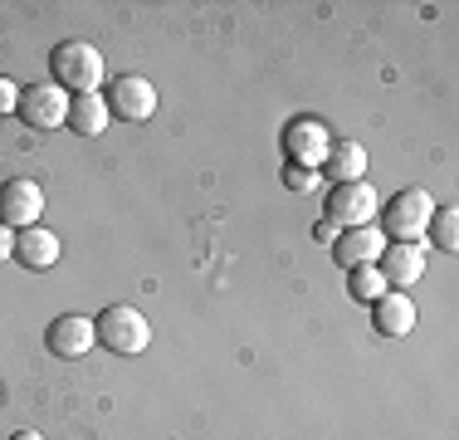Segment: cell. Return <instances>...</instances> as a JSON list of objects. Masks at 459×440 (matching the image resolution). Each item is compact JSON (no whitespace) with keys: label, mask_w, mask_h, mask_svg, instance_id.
<instances>
[{"label":"cell","mask_w":459,"mask_h":440,"mask_svg":"<svg viewBox=\"0 0 459 440\" xmlns=\"http://www.w3.org/2000/svg\"><path fill=\"white\" fill-rule=\"evenodd\" d=\"M318 181H323L318 167H299V162H289V167H283V186H289V191H313Z\"/></svg>","instance_id":"ac0fdd59"},{"label":"cell","mask_w":459,"mask_h":440,"mask_svg":"<svg viewBox=\"0 0 459 440\" xmlns=\"http://www.w3.org/2000/svg\"><path fill=\"white\" fill-rule=\"evenodd\" d=\"M59 235L45 225H30V230H15V260L25 264V269H54L59 264Z\"/></svg>","instance_id":"4fadbf2b"},{"label":"cell","mask_w":459,"mask_h":440,"mask_svg":"<svg viewBox=\"0 0 459 440\" xmlns=\"http://www.w3.org/2000/svg\"><path fill=\"white\" fill-rule=\"evenodd\" d=\"M10 440H45V436H39V431H15Z\"/></svg>","instance_id":"7402d4cb"},{"label":"cell","mask_w":459,"mask_h":440,"mask_svg":"<svg viewBox=\"0 0 459 440\" xmlns=\"http://www.w3.org/2000/svg\"><path fill=\"white\" fill-rule=\"evenodd\" d=\"M20 123L25 128H64L69 123V93L64 88H54V84H30V88H20Z\"/></svg>","instance_id":"52a82bcc"},{"label":"cell","mask_w":459,"mask_h":440,"mask_svg":"<svg viewBox=\"0 0 459 440\" xmlns=\"http://www.w3.org/2000/svg\"><path fill=\"white\" fill-rule=\"evenodd\" d=\"M39 216H45V191H39V181H30V176L0 181V225L30 230V225H39Z\"/></svg>","instance_id":"8992f818"},{"label":"cell","mask_w":459,"mask_h":440,"mask_svg":"<svg viewBox=\"0 0 459 440\" xmlns=\"http://www.w3.org/2000/svg\"><path fill=\"white\" fill-rule=\"evenodd\" d=\"M318 172H327L333 181H367V147L352 137H333Z\"/></svg>","instance_id":"5bb4252c"},{"label":"cell","mask_w":459,"mask_h":440,"mask_svg":"<svg viewBox=\"0 0 459 440\" xmlns=\"http://www.w3.org/2000/svg\"><path fill=\"white\" fill-rule=\"evenodd\" d=\"M5 260H15V230L0 225V264H5Z\"/></svg>","instance_id":"44dd1931"},{"label":"cell","mask_w":459,"mask_h":440,"mask_svg":"<svg viewBox=\"0 0 459 440\" xmlns=\"http://www.w3.org/2000/svg\"><path fill=\"white\" fill-rule=\"evenodd\" d=\"M371 323H377L381 338H406L415 328V299L406 289H386L377 304H371Z\"/></svg>","instance_id":"8fae6325"},{"label":"cell","mask_w":459,"mask_h":440,"mask_svg":"<svg viewBox=\"0 0 459 440\" xmlns=\"http://www.w3.org/2000/svg\"><path fill=\"white\" fill-rule=\"evenodd\" d=\"M425 235H430L435 250L455 255V250H459V211H455V206H435V216H430V225H425Z\"/></svg>","instance_id":"2e32d148"},{"label":"cell","mask_w":459,"mask_h":440,"mask_svg":"<svg viewBox=\"0 0 459 440\" xmlns=\"http://www.w3.org/2000/svg\"><path fill=\"white\" fill-rule=\"evenodd\" d=\"M103 103H108V113L123 118V123H147V118L157 113V88L142 79V74H117V79L108 84Z\"/></svg>","instance_id":"5b68a950"},{"label":"cell","mask_w":459,"mask_h":440,"mask_svg":"<svg viewBox=\"0 0 459 440\" xmlns=\"http://www.w3.org/2000/svg\"><path fill=\"white\" fill-rule=\"evenodd\" d=\"M337 235H342V230H337L333 220H318V225H313V240H318V245H333Z\"/></svg>","instance_id":"ffe728a7"},{"label":"cell","mask_w":459,"mask_h":440,"mask_svg":"<svg viewBox=\"0 0 459 440\" xmlns=\"http://www.w3.org/2000/svg\"><path fill=\"white\" fill-rule=\"evenodd\" d=\"M108 123H113V113H108L103 93H79L69 98V123L74 132H83V137H98V132H108Z\"/></svg>","instance_id":"9a60e30c"},{"label":"cell","mask_w":459,"mask_h":440,"mask_svg":"<svg viewBox=\"0 0 459 440\" xmlns=\"http://www.w3.org/2000/svg\"><path fill=\"white\" fill-rule=\"evenodd\" d=\"M93 343H98L93 318H83V313H59V318L45 328V348L54 352V357H64V362H79Z\"/></svg>","instance_id":"9c48e42d"},{"label":"cell","mask_w":459,"mask_h":440,"mask_svg":"<svg viewBox=\"0 0 459 440\" xmlns=\"http://www.w3.org/2000/svg\"><path fill=\"white\" fill-rule=\"evenodd\" d=\"M327 142H333V132H327L318 118H293V123L283 128V157L299 162V167H323Z\"/></svg>","instance_id":"ba28073f"},{"label":"cell","mask_w":459,"mask_h":440,"mask_svg":"<svg viewBox=\"0 0 459 440\" xmlns=\"http://www.w3.org/2000/svg\"><path fill=\"white\" fill-rule=\"evenodd\" d=\"M108 79V64H103V49H93L89 40H64L49 49V84L64 88L69 98L79 93H98Z\"/></svg>","instance_id":"6da1fadb"},{"label":"cell","mask_w":459,"mask_h":440,"mask_svg":"<svg viewBox=\"0 0 459 440\" xmlns=\"http://www.w3.org/2000/svg\"><path fill=\"white\" fill-rule=\"evenodd\" d=\"M386 245L391 240L381 235L377 225H352V230H342V235L333 240V260L342 264V269H362V264H377Z\"/></svg>","instance_id":"30bf717a"},{"label":"cell","mask_w":459,"mask_h":440,"mask_svg":"<svg viewBox=\"0 0 459 440\" xmlns=\"http://www.w3.org/2000/svg\"><path fill=\"white\" fill-rule=\"evenodd\" d=\"M93 333H98V343L108 352H117V357H137V352L152 348V323L133 304H108L103 313L93 318Z\"/></svg>","instance_id":"7a4b0ae2"},{"label":"cell","mask_w":459,"mask_h":440,"mask_svg":"<svg viewBox=\"0 0 459 440\" xmlns=\"http://www.w3.org/2000/svg\"><path fill=\"white\" fill-rule=\"evenodd\" d=\"M377 269H381V279L386 284H420V274H425V245L420 240H396V245H386L381 250V260H377Z\"/></svg>","instance_id":"7c38bea8"},{"label":"cell","mask_w":459,"mask_h":440,"mask_svg":"<svg viewBox=\"0 0 459 440\" xmlns=\"http://www.w3.org/2000/svg\"><path fill=\"white\" fill-rule=\"evenodd\" d=\"M347 289H352V299H367V304H377L381 294L391 289V284L381 279V269H377V264H362V269H347Z\"/></svg>","instance_id":"e0dca14e"},{"label":"cell","mask_w":459,"mask_h":440,"mask_svg":"<svg viewBox=\"0 0 459 440\" xmlns=\"http://www.w3.org/2000/svg\"><path fill=\"white\" fill-rule=\"evenodd\" d=\"M381 211V196L371 191V181H337L327 191V216L337 230H352V225H371V216Z\"/></svg>","instance_id":"277c9868"},{"label":"cell","mask_w":459,"mask_h":440,"mask_svg":"<svg viewBox=\"0 0 459 440\" xmlns=\"http://www.w3.org/2000/svg\"><path fill=\"white\" fill-rule=\"evenodd\" d=\"M430 216H435L430 191H420V186L396 191V196H391V206H386V230H381V235H386V240H406V245H411V240H425Z\"/></svg>","instance_id":"3957f363"},{"label":"cell","mask_w":459,"mask_h":440,"mask_svg":"<svg viewBox=\"0 0 459 440\" xmlns=\"http://www.w3.org/2000/svg\"><path fill=\"white\" fill-rule=\"evenodd\" d=\"M15 108H20V84H10L5 74H0V118L15 113Z\"/></svg>","instance_id":"d6986e66"}]
</instances>
